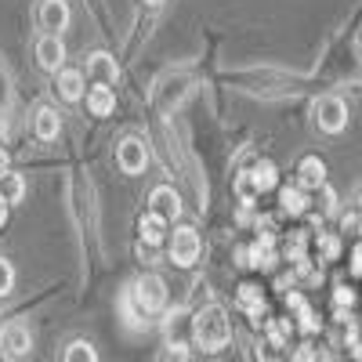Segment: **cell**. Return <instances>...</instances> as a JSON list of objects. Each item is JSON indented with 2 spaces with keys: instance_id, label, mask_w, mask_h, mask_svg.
Masks as SVG:
<instances>
[{
  "instance_id": "obj_30",
  "label": "cell",
  "mask_w": 362,
  "mask_h": 362,
  "mask_svg": "<svg viewBox=\"0 0 362 362\" xmlns=\"http://www.w3.org/2000/svg\"><path fill=\"white\" fill-rule=\"evenodd\" d=\"M334 305H337V308H344V305L351 308V305H355V293H351L348 286H337V293H334Z\"/></svg>"
},
{
  "instance_id": "obj_26",
  "label": "cell",
  "mask_w": 362,
  "mask_h": 362,
  "mask_svg": "<svg viewBox=\"0 0 362 362\" xmlns=\"http://www.w3.org/2000/svg\"><path fill=\"white\" fill-rule=\"evenodd\" d=\"M15 290V268L8 257H0V297H8Z\"/></svg>"
},
{
  "instance_id": "obj_8",
  "label": "cell",
  "mask_w": 362,
  "mask_h": 362,
  "mask_svg": "<svg viewBox=\"0 0 362 362\" xmlns=\"http://www.w3.org/2000/svg\"><path fill=\"white\" fill-rule=\"evenodd\" d=\"M116 163H119V170H124V174H141L145 163H148V148H145V141H138V138H124V141H119V148H116Z\"/></svg>"
},
{
  "instance_id": "obj_6",
  "label": "cell",
  "mask_w": 362,
  "mask_h": 362,
  "mask_svg": "<svg viewBox=\"0 0 362 362\" xmlns=\"http://www.w3.org/2000/svg\"><path fill=\"white\" fill-rule=\"evenodd\" d=\"M196 257H199V235H196V228H189V225L174 228V235H170V261L181 264V268H189V264H196Z\"/></svg>"
},
{
  "instance_id": "obj_25",
  "label": "cell",
  "mask_w": 362,
  "mask_h": 362,
  "mask_svg": "<svg viewBox=\"0 0 362 362\" xmlns=\"http://www.w3.org/2000/svg\"><path fill=\"white\" fill-rule=\"evenodd\" d=\"M22 192H25L22 177H18V174H8V177H4V192H0V196H4L8 203H18V199H22Z\"/></svg>"
},
{
  "instance_id": "obj_18",
  "label": "cell",
  "mask_w": 362,
  "mask_h": 362,
  "mask_svg": "<svg viewBox=\"0 0 362 362\" xmlns=\"http://www.w3.org/2000/svg\"><path fill=\"white\" fill-rule=\"evenodd\" d=\"M138 228H141V239H145V243H148V247H156L160 239H163V232H167V218L156 214V210H148Z\"/></svg>"
},
{
  "instance_id": "obj_27",
  "label": "cell",
  "mask_w": 362,
  "mask_h": 362,
  "mask_svg": "<svg viewBox=\"0 0 362 362\" xmlns=\"http://www.w3.org/2000/svg\"><path fill=\"white\" fill-rule=\"evenodd\" d=\"M293 362H329V355H326L322 348L305 344V348H297V351H293Z\"/></svg>"
},
{
  "instance_id": "obj_31",
  "label": "cell",
  "mask_w": 362,
  "mask_h": 362,
  "mask_svg": "<svg viewBox=\"0 0 362 362\" xmlns=\"http://www.w3.org/2000/svg\"><path fill=\"white\" fill-rule=\"evenodd\" d=\"M348 344H351V355L362 362V334L358 329H348Z\"/></svg>"
},
{
  "instance_id": "obj_23",
  "label": "cell",
  "mask_w": 362,
  "mask_h": 362,
  "mask_svg": "<svg viewBox=\"0 0 362 362\" xmlns=\"http://www.w3.org/2000/svg\"><path fill=\"white\" fill-rule=\"evenodd\" d=\"M286 257H290V264L308 261V257H305V232H293V235L286 239Z\"/></svg>"
},
{
  "instance_id": "obj_3",
  "label": "cell",
  "mask_w": 362,
  "mask_h": 362,
  "mask_svg": "<svg viewBox=\"0 0 362 362\" xmlns=\"http://www.w3.org/2000/svg\"><path fill=\"white\" fill-rule=\"evenodd\" d=\"M131 300L141 315H153L167 305V283L160 276H141L134 286H131Z\"/></svg>"
},
{
  "instance_id": "obj_10",
  "label": "cell",
  "mask_w": 362,
  "mask_h": 362,
  "mask_svg": "<svg viewBox=\"0 0 362 362\" xmlns=\"http://www.w3.org/2000/svg\"><path fill=\"white\" fill-rule=\"evenodd\" d=\"M37 62H40L47 73H58V69H62V62H66V47H62V40L51 37V33H44V37L37 40Z\"/></svg>"
},
{
  "instance_id": "obj_34",
  "label": "cell",
  "mask_w": 362,
  "mask_h": 362,
  "mask_svg": "<svg viewBox=\"0 0 362 362\" xmlns=\"http://www.w3.org/2000/svg\"><path fill=\"white\" fill-rule=\"evenodd\" d=\"M11 174V160H8V153H4V148H0V181H4Z\"/></svg>"
},
{
  "instance_id": "obj_33",
  "label": "cell",
  "mask_w": 362,
  "mask_h": 362,
  "mask_svg": "<svg viewBox=\"0 0 362 362\" xmlns=\"http://www.w3.org/2000/svg\"><path fill=\"white\" fill-rule=\"evenodd\" d=\"M351 272H355V276H362V243L351 250Z\"/></svg>"
},
{
  "instance_id": "obj_9",
  "label": "cell",
  "mask_w": 362,
  "mask_h": 362,
  "mask_svg": "<svg viewBox=\"0 0 362 362\" xmlns=\"http://www.w3.org/2000/svg\"><path fill=\"white\" fill-rule=\"evenodd\" d=\"M37 18H40L44 33L62 37V29L69 25V4H66V0H44L40 11H37Z\"/></svg>"
},
{
  "instance_id": "obj_36",
  "label": "cell",
  "mask_w": 362,
  "mask_h": 362,
  "mask_svg": "<svg viewBox=\"0 0 362 362\" xmlns=\"http://www.w3.org/2000/svg\"><path fill=\"white\" fill-rule=\"evenodd\" d=\"M145 4H163V0H145Z\"/></svg>"
},
{
  "instance_id": "obj_1",
  "label": "cell",
  "mask_w": 362,
  "mask_h": 362,
  "mask_svg": "<svg viewBox=\"0 0 362 362\" xmlns=\"http://www.w3.org/2000/svg\"><path fill=\"white\" fill-rule=\"evenodd\" d=\"M228 337H232V326H228V312L221 305H206V308L196 312V319H192V341H196V348L221 351L228 344Z\"/></svg>"
},
{
  "instance_id": "obj_2",
  "label": "cell",
  "mask_w": 362,
  "mask_h": 362,
  "mask_svg": "<svg viewBox=\"0 0 362 362\" xmlns=\"http://www.w3.org/2000/svg\"><path fill=\"white\" fill-rule=\"evenodd\" d=\"M276 181H279L276 163H272V160H257L247 174H239L235 189H239V196H243V203H250L254 196H261V192H268V189H276Z\"/></svg>"
},
{
  "instance_id": "obj_32",
  "label": "cell",
  "mask_w": 362,
  "mask_h": 362,
  "mask_svg": "<svg viewBox=\"0 0 362 362\" xmlns=\"http://www.w3.org/2000/svg\"><path fill=\"white\" fill-rule=\"evenodd\" d=\"M261 358H264V362H279V348L272 344V341H268V344H261Z\"/></svg>"
},
{
  "instance_id": "obj_19",
  "label": "cell",
  "mask_w": 362,
  "mask_h": 362,
  "mask_svg": "<svg viewBox=\"0 0 362 362\" xmlns=\"http://www.w3.org/2000/svg\"><path fill=\"white\" fill-rule=\"evenodd\" d=\"M58 90H62L66 102H80V95H83V73L80 69H62V73H58Z\"/></svg>"
},
{
  "instance_id": "obj_35",
  "label": "cell",
  "mask_w": 362,
  "mask_h": 362,
  "mask_svg": "<svg viewBox=\"0 0 362 362\" xmlns=\"http://www.w3.org/2000/svg\"><path fill=\"white\" fill-rule=\"evenodd\" d=\"M8 206H11V203L0 196V228H4V221H8Z\"/></svg>"
},
{
  "instance_id": "obj_16",
  "label": "cell",
  "mask_w": 362,
  "mask_h": 362,
  "mask_svg": "<svg viewBox=\"0 0 362 362\" xmlns=\"http://www.w3.org/2000/svg\"><path fill=\"white\" fill-rule=\"evenodd\" d=\"M148 203H153V210H156V214H163L167 221L181 214V199H177V192H174V189H167V185H160Z\"/></svg>"
},
{
  "instance_id": "obj_28",
  "label": "cell",
  "mask_w": 362,
  "mask_h": 362,
  "mask_svg": "<svg viewBox=\"0 0 362 362\" xmlns=\"http://www.w3.org/2000/svg\"><path fill=\"white\" fill-rule=\"evenodd\" d=\"M160 362H189V348L174 341V344H167V348H163V355H160Z\"/></svg>"
},
{
  "instance_id": "obj_22",
  "label": "cell",
  "mask_w": 362,
  "mask_h": 362,
  "mask_svg": "<svg viewBox=\"0 0 362 362\" xmlns=\"http://www.w3.org/2000/svg\"><path fill=\"white\" fill-rule=\"evenodd\" d=\"M290 329H293L290 319H272V322H268V341L276 344V348H283V344L290 341Z\"/></svg>"
},
{
  "instance_id": "obj_4",
  "label": "cell",
  "mask_w": 362,
  "mask_h": 362,
  "mask_svg": "<svg viewBox=\"0 0 362 362\" xmlns=\"http://www.w3.org/2000/svg\"><path fill=\"white\" fill-rule=\"evenodd\" d=\"M312 116L315 124L326 131V134H341L348 127V105L337 98V95H322L315 105H312Z\"/></svg>"
},
{
  "instance_id": "obj_15",
  "label": "cell",
  "mask_w": 362,
  "mask_h": 362,
  "mask_svg": "<svg viewBox=\"0 0 362 362\" xmlns=\"http://www.w3.org/2000/svg\"><path fill=\"white\" fill-rule=\"evenodd\" d=\"M279 206H283V214H305L308 210V189H300V185H286L279 192Z\"/></svg>"
},
{
  "instance_id": "obj_21",
  "label": "cell",
  "mask_w": 362,
  "mask_h": 362,
  "mask_svg": "<svg viewBox=\"0 0 362 362\" xmlns=\"http://www.w3.org/2000/svg\"><path fill=\"white\" fill-rule=\"evenodd\" d=\"M62 362H98V355H95V348H90L87 341H73L66 348V358Z\"/></svg>"
},
{
  "instance_id": "obj_17",
  "label": "cell",
  "mask_w": 362,
  "mask_h": 362,
  "mask_svg": "<svg viewBox=\"0 0 362 362\" xmlns=\"http://www.w3.org/2000/svg\"><path fill=\"white\" fill-rule=\"evenodd\" d=\"M286 305L297 312V319H300V329H305V334H315V329H319V319H315V312L308 308V300L305 297H300V293H286Z\"/></svg>"
},
{
  "instance_id": "obj_13",
  "label": "cell",
  "mask_w": 362,
  "mask_h": 362,
  "mask_svg": "<svg viewBox=\"0 0 362 362\" xmlns=\"http://www.w3.org/2000/svg\"><path fill=\"white\" fill-rule=\"evenodd\" d=\"M87 109L95 112V116H109L116 109V95H112V87L109 83H95L87 90Z\"/></svg>"
},
{
  "instance_id": "obj_37",
  "label": "cell",
  "mask_w": 362,
  "mask_h": 362,
  "mask_svg": "<svg viewBox=\"0 0 362 362\" xmlns=\"http://www.w3.org/2000/svg\"><path fill=\"white\" fill-rule=\"evenodd\" d=\"M358 210H362V196H358Z\"/></svg>"
},
{
  "instance_id": "obj_14",
  "label": "cell",
  "mask_w": 362,
  "mask_h": 362,
  "mask_svg": "<svg viewBox=\"0 0 362 362\" xmlns=\"http://www.w3.org/2000/svg\"><path fill=\"white\" fill-rule=\"evenodd\" d=\"M87 73L95 76L98 83H109V87H112V83L119 80V69H116V62H112L109 54H102V51L87 58Z\"/></svg>"
},
{
  "instance_id": "obj_5",
  "label": "cell",
  "mask_w": 362,
  "mask_h": 362,
  "mask_svg": "<svg viewBox=\"0 0 362 362\" xmlns=\"http://www.w3.org/2000/svg\"><path fill=\"white\" fill-rule=\"evenodd\" d=\"M29 348H33V334H29L25 322H8L0 329V351H4V358L18 362L29 355Z\"/></svg>"
},
{
  "instance_id": "obj_12",
  "label": "cell",
  "mask_w": 362,
  "mask_h": 362,
  "mask_svg": "<svg viewBox=\"0 0 362 362\" xmlns=\"http://www.w3.org/2000/svg\"><path fill=\"white\" fill-rule=\"evenodd\" d=\"M33 131H37V138H44V141L58 138V131H62V116H58L51 105H40L37 116H33Z\"/></svg>"
},
{
  "instance_id": "obj_7",
  "label": "cell",
  "mask_w": 362,
  "mask_h": 362,
  "mask_svg": "<svg viewBox=\"0 0 362 362\" xmlns=\"http://www.w3.org/2000/svg\"><path fill=\"white\" fill-rule=\"evenodd\" d=\"M239 264H250V268H276V235L261 232L257 243L250 250H239Z\"/></svg>"
},
{
  "instance_id": "obj_20",
  "label": "cell",
  "mask_w": 362,
  "mask_h": 362,
  "mask_svg": "<svg viewBox=\"0 0 362 362\" xmlns=\"http://www.w3.org/2000/svg\"><path fill=\"white\" fill-rule=\"evenodd\" d=\"M239 308H243L247 315H254V319H261V312H264L261 290L257 286H239Z\"/></svg>"
},
{
  "instance_id": "obj_24",
  "label": "cell",
  "mask_w": 362,
  "mask_h": 362,
  "mask_svg": "<svg viewBox=\"0 0 362 362\" xmlns=\"http://www.w3.org/2000/svg\"><path fill=\"white\" fill-rule=\"evenodd\" d=\"M319 254H322V261H337V254H341V239H337V235H329V232H322V235H319Z\"/></svg>"
},
{
  "instance_id": "obj_29",
  "label": "cell",
  "mask_w": 362,
  "mask_h": 362,
  "mask_svg": "<svg viewBox=\"0 0 362 362\" xmlns=\"http://www.w3.org/2000/svg\"><path fill=\"white\" fill-rule=\"evenodd\" d=\"M341 228L344 232H362V210H348V214L341 218Z\"/></svg>"
},
{
  "instance_id": "obj_11",
  "label": "cell",
  "mask_w": 362,
  "mask_h": 362,
  "mask_svg": "<svg viewBox=\"0 0 362 362\" xmlns=\"http://www.w3.org/2000/svg\"><path fill=\"white\" fill-rule=\"evenodd\" d=\"M297 174H300V177H297L300 189H322V185H326V163H322L319 156H308L305 163L297 167Z\"/></svg>"
}]
</instances>
